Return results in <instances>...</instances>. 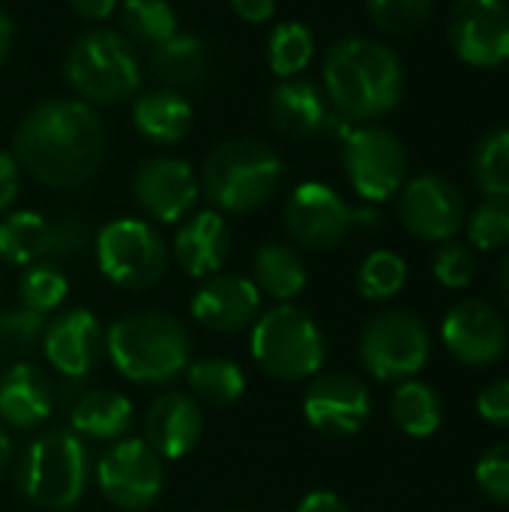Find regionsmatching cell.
Here are the masks:
<instances>
[{
	"label": "cell",
	"instance_id": "e575fe53",
	"mask_svg": "<svg viewBox=\"0 0 509 512\" xmlns=\"http://www.w3.org/2000/svg\"><path fill=\"white\" fill-rule=\"evenodd\" d=\"M408 282V264L390 249H375L363 258L357 270V291L366 300H390Z\"/></svg>",
	"mask_w": 509,
	"mask_h": 512
},
{
	"label": "cell",
	"instance_id": "8d00e7d4",
	"mask_svg": "<svg viewBox=\"0 0 509 512\" xmlns=\"http://www.w3.org/2000/svg\"><path fill=\"white\" fill-rule=\"evenodd\" d=\"M468 225V240L480 252H495L509 246V198L489 195L483 204L474 207Z\"/></svg>",
	"mask_w": 509,
	"mask_h": 512
},
{
	"label": "cell",
	"instance_id": "3957f363",
	"mask_svg": "<svg viewBox=\"0 0 509 512\" xmlns=\"http://www.w3.org/2000/svg\"><path fill=\"white\" fill-rule=\"evenodd\" d=\"M105 354L126 381L168 387L192 363V342L171 312L135 309L111 321L105 330Z\"/></svg>",
	"mask_w": 509,
	"mask_h": 512
},
{
	"label": "cell",
	"instance_id": "f1b7e54d",
	"mask_svg": "<svg viewBox=\"0 0 509 512\" xmlns=\"http://www.w3.org/2000/svg\"><path fill=\"white\" fill-rule=\"evenodd\" d=\"M390 417L405 435L429 438L438 432L444 417L441 396L423 381H402L390 399Z\"/></svg>",
	"mask_w": 509,
	"mask_h": 512
},
{
	"label": "cell",
	"instance_id": "603a6c76",
	"mask_svg": "<svg viewBox=\"0 0 509 512\" xmlns=\"http://www.w3.org/2000/svg\"><path fill=\"white\" fill-rule=\"evenodd\" d=\"M267 114L276 132L297 141L318 135L330 117L321 90L303 78H285L282 84H276L267 102Z\"/></svg>",
	"mask_w": 509,
	"mask_h": 512
},
{
	"label": "cell",
	"instance_id": "9a60e30c",
	"mask_svg": "<svg viewBox=\"0 0 509 512\" xmlns=\"http://www.w3.org/2000/svg\"><path fill=\"white\" fill-rule=\"evenodd\" d=\"M285 228L300 246L327 252L345 243V237L351 234L354 207H348L333 186L309 180L291 192L285 204Z\"/></svg>",
	"mask_w": 509,
	"mask_h": 512
},
{
	"label": "cell",
	"instance_id": "5b68a950",
	"mask_svg": "<svg viewBox=\"0 0 509 512\" xmlns=\"http://www.w3.org/2000/svg\"><path fill=\"white\" fill-rule=\"evenodd\" d=\"M282 156L258 138H231L219 144L201 171V189L219 213H252L282 186Z\"/></svg>",
	"mask_w": 509,
	"mask_h": 512
},
{
	"label": "cell",
	"instance_id": "6da1fadb",
	"mask_svg": "<svg viewBox=\"0 0 509 512\" xmlns=\"http://www.w3.org/2000/svg\"><path fill=\"white\" fill-rule=\"evenodd\" d=\"M12 156L33 180L51 189H78L102 168L105 129L87 102L45 99L21 117Z\"/></svg>",
	"mask_w": 509,
	"mask_h": 512
},
{
	"label": "cell",
	"instance_id": "681fc988",
	"mask_svg": "<svg viewBox=\"0 0 509 512\" xmlns=\"http://www.w3.org/2000/svg\"><path fill=\"white\" fill-rule=\"evenodd\" d=\"M498 285H501V294H504V300H507V306H509V252L504 255V261H501V270H498Z\"/></svg>",
	"mask_w": 509,
	"mask_h": 512
},
{
	"label": "cell",
	"instance_id": "b9f144b4",
	"mask_svg": "<svg viewBox=\"0 0 509 512\" xmlns=\"http://www.w3.org/2000/svg\"><path fill=\"white\" fill-rule=\"evenodd\" d=\"M477 411L489 426L509 429V378L492 381L489 387H483V393L477 396Z\"/></svg>",
	"mask_w": 509,
	"mask_h": 512
},
{
	"label": "cell",
	"instance_id": "8992f818",
	"mask_svg": "<svg viewBox=\"0 0 509 512\" xmlns=\"http://www.w3.org/2000/svg\"><path fill=\"white\" fill-rule=\"evenodd\" d=\"M63 75L69 87L87 105H117L138 93L141 60L135 45L117 30H87L81 33L63 60Z\"/></svg>",
	"mask_w": 509,
	"mask_h": 512
},
{
	"label": "cell",
	"instance_id": "ffe728a7",
	"mask_svg": "<svg viewBox=\"0 0 509 512\" xmlns=\"http://www.w3.org/2000/svg\"><path fill=\"white\" fill-rule=\"evenodd\" d=\"M204 432V414L189 393H159L144 417V441L165 462L186 459Z\"/></svg>",
	"mask_w": 509,
	"mask_h": 512
},
{
	"label": "cell",
	"instance_id": "ac0fdd59",
	"mask_svg": "<svg viewBox=\"0 0 509 512\" xmlns=\"http://www.w3.org/2000/svg\"><path fill=\"white\" fill-rule=\"evenodd\" d=\"M39 345H42L45 360L63 378L84 381L105 351V333H102L99 318L90 309H69L45 321Z\"/></svg>",
	"mask_w": 509,
	"mask_h": 512
},
{
	"label": "cell",
	"instance_id": "7a4b0ae2",
	"mask_svg": "<svg viewBox=\"0 0 509 512\" xmlns=\"http://www.w3.org/2000/svg\"><path fill=\"white\" fill-rule=\"evenodd\" d=\"M324 90L336 114L351 123H369L402 102L405 72L396 51L387 45L348 36L333 42L324 57Z\"/></svg>",
	"mask_w": 509,
	"mask_h": 512
},
{
	"label": "cell",
	"instance_id": "7c38bea8",
	"mask_svg": "<svg viewBox=\"0 0 509 512\" xmlns=\"http://www.w3.org/2000/svg\"><path fill=\"white\" fill-rule=\"evenodd\" d=\"M399 219L417 240L450 243L468 219L465 195L441 174H420L402 186Z\"/></svg>",
	"mask_w": 509,
	"mask_h": 512
},
{
	"label": "cell",
	"instance_id": "d4e9b609",
	"mask_svg": "<svg viewBox=\"0 0 509 512\" xmlns=\"http://www.w3.org/2000/svg\"><path fill=\"white\" fill-rule=\"evenodd\" d=\"M192 105L174 90H147L135 96L132 123L153 144H180L192 129Z\"/></svg>",
	"mask_w": 509,
	"mask_h": 512
},
{
	"label": "cell",
	"instance_id": "bcb514c9",
	"mask_svg": "<svg viewBox=\"0 0 509 512\" xmlns=\"http://www.w3.org/2000/svg\"><path fill=\"white\" fill-rule=\"evenodd\" d=\"M84 21H105L117 12L120 0H69Z\"/></svg>",
	"mask_w": 509,
	"mask_h": 512
},
{
	"label": "cell",
	"instance_id": "d6986e66",
	"mask_svg": "<svg viewBox=\"0 0 509 512\" xmlns=\"http://www.w3.org/2000/svg\"><path fill=\"white\" fill-rule=\"evenodd\" d=\"M192 318L213 333H240L261 315V291L252 279L237 273H216L204 279L189 306Z\"/></svg>",
	"mask_w": 509,
	"mask_h": 512
},
{
	"label": "cell",
	"instance_id": "f35d334b",
	"mask_svg": "<svg viewBox=\"0 0 509 512\" xmlns=\"http://www.w3.org/2000/svg\"><path fill=\"white\" fill-rule=\"evenodd\" d=\"M90 243V225L75 216H54L48 219V246H45V261H66V258H78Z\"/></svg>",
	"mask_w": 509,
	"mask_h": 512
},
{
	"label": "cell",
	"instance_id": "60d3db41",
	"mask_svg": "<svg viewBox=\"0 0 509 512\" xmlns=\"http://www.w3.org/2000/svg\"><path fill=\"white\" fill-rule=\"evenodd\" d=\"M474 477L486 498L509 504V444H495L486 450L474 468Z\"/></svg>",
	"mask_w": 509,
	"mask_h": 512
},
{
	"label": "cell",
	"instance_id": "4316f807",
	"mask_svg": "<svg viewBox=\"0 0 509 512\" xmlns=\"http://www.w3.org/2000/svg\"><path fill=\"white\" fill-rule=\"evenodd\" d=\"M150 69L171 87H192L210 69L207 45L192 33H174L171 39L150 48Z\"/></svg>",
	"mask_w": 509,
	"mask_h": 512
},
{
	"label": "cell",
	"instance_id": "83f0119b",
	"mask_svg": "<svg viewBox=\"0 0 509 512\" xmlns=\"http://www.w3.org/2000/svg\"><path fill=\"white\" fill-rule=\"evenodd\" d=\"M186 381L195 393V402H207L213 408H228L246 393V375L228 357H204L189 363Z\"/></svg>",
	"mask_w": 509,
	"mask_h": 512
},
{
	"label": "cell",
	"instance_id": "f907efd6",
	"mask_svg": "<svg viewBox=\"0 0 509 512\" xmlns=\"http://www.w3.org/2000/svg\"><path fill=\"white\" fill-rule=\"evenodd\" d=\"M234 512H240V510H234Z\"/></svg>",
	"mask_w": 509,
	"mask_h": 512
},
{
	"label": "cell",
	"instance_id": "2e32d148",
	"mask_svg": "<svg viewBox=\"0 0 509 512\" xmlns=\"http://www.w3.org/2000/svg\"><path fill=\"white\" fill-rule=\"evenodd\" d=\"M198 189L192 165L177 156H153L141 162L132 177L138 207L162 225L183 222L198 201Z\"/></svg>",
	"mask_w": 509,
	"mask_h": 512
},
{
	"label": "cell",
	"instance_id": "cb8c5ba5",
	"mask_svg": "<svg viewBox=\"0 0 509 512\" xmlns=\"http://www.w3.org/2000/svg\"><path fill=\"white\" fill-rule=\"evenodd\" d=\"M132 402L117 390H87L69 408V426L87 441H120L132 429Z\"/></svg>",
	"mask_w": 509,
	"mask_h": 512
},
{
	"label": "cell",
	"instance_id": "7402d4cb",
	"mask_svg": "<svg viewBox=\"0 0 509 512\" xmlns=\"http://www.w3.org/2000/svg\"><path fill=\"white\" fill-rule=\"evenodd\" d=\"M54 408V387L33 363H15L0 372V423L27 432L48 420Z\"/></svg>",
	"mask_w": 509,
	"mask_h": 512
},
{
	"label": "cell",
	"instance_id": "c3c4849f",
	"mask_svg": "<svg viewBox=\"0 0 509 512\" xmlns=\"http://www.w3.org/2000/svg\"><path fill=\"white\" fill-rule=\"evenodd\" d=\"M9 462H12V441H9V435L3 432V426H0V477H3V471L9 468Z\"/></svg>",
	"mask_w": 509,
	"mask_h": 512
},
{
	"label": "cell",
	"instance_id": "5bb4252c",
	"mask_svg": "<svg viewBox=\"0 0 509 512\" xmlns=\"http://www.w3.org/2000/svg\"><path fill=\"white\" fill-rule=\"evenodd\" d=\"M456 57L477 69L509 60V6L504 0H456L447 21Z\"/></svg>",
	"mask_w": 509,
	"mask_h": 512
},
{
	"label": "cell",
	"instance_id": "9c48e42d",
	"mask_svg": "<svg viewBox=\"0 0 509 512\" xmlns=\"http://www.w3.org/2000/svg\"><path fill=\"white\" fill-rule=\"evenodd\" d=\"M429 330L423 318L405 309L378 312L360 333V360L384 384L411 381L429 360Z\"/></svg>",
	"mask_w": 509,
	"mask_h": 512
},
{
	"label": "cell",
	"instance_id": "ee69618b",
	"mask_svg": "<svg viewBox=\"0 0 509 512\" xmlns=\"http://www.w3.org/2000/svg\"><path fill=\"white\" fill-rule=\"evenodd\" d=\"M231 9L249 21V24H261V21H270L273 12H276V0H231Z\"/></svg>",
	"mask_w": 509,
	"mask_h": 512
},
{
	"label": "cell",
	"instance_id": "52a82bcc",
	"mask_svg": "<svg viewBox=\"0 0 509 512\" xmlns=\"http://www.w3.org/2000/svg\"><path fill=\"white\" fill-rule=\"evenodd\" d=\"M249 348L258 369L279 381L315 378L327 360V342L318 321L294 303H279L258 315Z\"/></svg>",
	"mask_w": 509,
	"mask_h": 512
},
{
	"label": "cell",
	"instance_id": "277c9868",
	"mask_svg": "<svg viewBox=\"0 0 509 512\" xmlns=\"http://www.w3.org/2000/svg\"><path fill=\"white\" fill-rule=\"evenodd\" d=\"M90 450L84 438L72 429H48L39 432L18 456L15 486L21 498L39 510H72L90 483Z\"/></svg>",
	"mask_w": 509,
	"mask_h": 512
},
{
	"label": "cell",
	"instance_id": "4fadbf2b",
	"mask_svg": "<svg viewBox=\"0 0 509 512\" xmlns=\"http://www.w3.org/2000/svg\"><path fill=\"white\" fill-rule=\"evenodd\" d=\"M306 423L327 438L357 435L372 417L369 387L348 372H318L303 396Z\"/></svg>",
	"mask_w": 509,
	"mask_h": 512
},
{
	"label": "cell",
	"instance_id": "7dc6e473",
	"mask_svg": "<svg viewBox=\"0 0 509 512\" xmlns=\"http://www.w3.org/2000/svg\"><path fill=\"white\" fill-rule=\"evenodd\" d=\"M9 45H12V21H9L6 9L0 6V63H3L6 54H9Z\"/></svg>",
	"mask_w": 509,
	"mask_h": 512
},
{
	"label": "cell",
	"instance_id": "30bf717a",
	"mask_svg": "<svg viewBox=\"0 0 509 512\" xmlns=\"http://www.w3.org/2000/svg\"><path fill=\"white\" fill-rule=\"evenodd\" d=\"M96 486L111 507L141 512L159 501L165 486V465L144 438H120L111 441L99 456Z\"/></svg>",
	"mask_w": 509,
	"mask_h": 512
},
{
	"label": "cell",
	"instance_id": "7bdbcfd3",
	"mask_svg": "<svg viewBox=\"0 0 509 512\" xmlns=\"http://www.w3.org/2000/svg\"><path fill=\"white\" fill-rule=\"evenodd\" d=\"M21 186V168L12 153H0V213L9 210V204L18 198Z\"/></svg>",
	"mask_w": 509,
	"mask_h": 512
},
{
	"label": "cell",
	"instance_id": "74e56055",
	"mask_svg": "<svg viewBox=\"0 0 509 512\" xmlns=\"http://www.w3.org/2000/svg\"><path fill=\"white\" fill-rule=\"evenodd\" d=\"M435 0H366L372 21L396 36H408L429 24Z\"/></svg>",
	"mask_w": 509,
	"mask_h": 512
},
{
	"label": "cell",
	"instance_id": "ba28073f",
	"mask_svg": "<svg viewBox=\"0 0 509 512\" xmlns=\"http://www.w3.org/2000/svg\"><path fill=\"white\" fill-rule=\"evenodd\" d=\"M96 264L111 285L144 291L165 276L168 246L153 225L141 219H114L96 237Z\"/></svg>",
	"mask_w": 509,
	"mask_h": 512
},
{
	"label": "cell",
	"instance_id": "f6af8a7d",
	"mask_svg": "<svg viewBox=\"0 0 509 512\" xmlns=\"http://www.w3.org/2000/svg\"><path fill=\"white\" fill-rule=\"evenodd\" d=\"M294 512H348V507H345V501L339 495H333L327 489H318V492L306 495Z\"/></svg>",
	"mask_w": 509,
	"mask_h": 512
},
{
	"label": "cell",
	"instance_id": "e0dca14e",
	"mask_svg": "<svg viewBox=\"0 0 509 512\" xmlns=\"http://www.w3.org/2000/svg\"><path fill=\"white\" fill-rule=\"evenodd\" d=\"M441 339L459 363L492 366L507 351V321L486 300H462L447 312L441 324Z\"/></svg>",
	"mask_w": 509,
	"mask_h": 512
},
{
	"label": "cell",
	"instance_id": "4dcf8cb0",
	"mask_svg": "<svg viewBox=\"0 0 509 512\" xmlns=\"http://www.w3.org/2000/svg\"><path fill=\"white\" fill-rule=\"evenodd\" d=\"M120 24L129 42L156 48L177 33V12L168 0H123Z\"/></svg>",
	"mask_w": 509,
	"mask_h": 512
},
{
	"label": "cell",
	"instance_id": "484cf974",
	"mask_svg": "<svg viewBox=\"0 0 509 512\" xmlns=\"http://www.w3.org/2000/svg\"><path fill=\"white\" fill-rule=\"evenodd\" d=\"M306 264L288 243H264L252 258V282L261 297H273L276 303L294 300L306 288Z\"/></svg>",
	"mask_w": 509,
	"mask_h": 512
},
{
	"label": "cell",
	"instance_id": "f546056e",
	"mask_svg": "<svg viewBox=\"0 0 509 512\" xmlns=\"http://www.w3.org/2000/svg\"><path fill=\"white\" fill-rule=\"evenodd\" d=\"M48 219L33 210H15L0 219V258L12 267L45 261Z\"/></svg>",
	"mask_w": 509,
	"mask_h": 512
},
{
	"label": "cell",
	"instance_id": "8fae6325",
	"mask_svg": "<svg viewBox=\"0 0 509 512\" xmlns=\"http://www.w3.org/2000/svg\"><path fill=\"white\" fill-rule=\"evenodd\" d=\"M342 162L351 186L363 201L393 198L408 177V153L402 141L384 126H357L345 135Z\"/></svg>",
	"mask_w": 509,
	"mask_h": 512
},
{
	"label": "cell",
	"instance_id": "1f68e13d",
	"mask_svg": "<svg viewBox=\"0 0 509 512\" xmlns=\"http://www.w3.org/2000/svg\"><path fill=\"white\" fill-rule=\"evenodd\" d=\"M315 57V36L300 21H282L270 30L267 63L279 78H297Z\"/></svg>",
	"mask_w": 509,
	"mask_h": 512
},
{
	"label": "cell",
	"instance_id": "836d02e7",
	"mask_svg": "<svg viewBox=\"0 0 509 512\" xmlns=\"http://www.w3.org/2000/svg\"><path fill=\"white\" fill-rule=\"evenodd\" d=\"M66 294H69V279L63 276V270L54 261H36V264L24 267V273L18 279L21 306L36 315L54 312L66 300Z\"/></svg>",
	"mask_w": 509,
	"mask_h": 512
},
{
	"label": "cell",
	"instance_id": "ab89813d",
	"mask_svg": "<svg viewBox=\"0 0 509 512\" xmlns=\"http://www.w3.org/2000/svg\"><path fill=\"white\" fill-rule=\"evenodd\" d=\"M432 273L435 279L444 285V288H468L477 276V258L468 246L462 243H444L438 252H435V261H432Z\"/></svg>",
	"mask_w": 509,
	"mask_h": 512
},
{
	"label": "cell",
	"instance_id": "44dd1931",
	"mask_svg": "<svg viewBox=\"0 0 509 512\" xmlns=\"http://www.w3.org/2000/svg\"><path fill=\"white\" fill-rule=\"evenodd\" d=\"M174 261L192 279L216 276L231 255V231L219 210H198L183 219L174 234Z\"/></svg>",
	"mask_w": 509,
	"mask_h": 512
},
{
	"label": "cell",
	"instance_id": "d6a6232c",
	"mask_svg": "<svg viewBox=\"0 0 509 512\" xmlns=\"http://www.w3.org/2000/svg\"><path fill=\"white\" fill-rule=\"evenodd\" d=\"M471 168L477 186L486 195L509 198V126L492 129L477 141L471 153Z\"/></svg>",
	"mask_w": 509,
	"mask_h": 512
},
{
	"label": "cell",
	"instance_id": "d590c367",
	"mask_svg": "<svg viewBox=\"0 0 509 512\" xmlns=\"http://www.w3.org/2000/svg\"><path fill=\"white\" fill-rule=\"evenodd\" d=\"M42 330L45 315H36L24 306L0 312V372L24 363V357L42 342Z\"/></svg>",
	"mask_w": 509,
	"mask_h": 512
}]
</instances>
